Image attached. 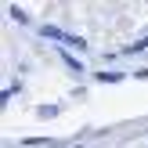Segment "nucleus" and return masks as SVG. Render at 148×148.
<instances>
[{
    "label": "nucleus",
    "mask_w": 148,
    "mask_h": 148,
    "mask_svg": "<svg viewBox=\"0 0 148 148\" xmlns=\"http://www.w3.org/2000/svg\"><path fill=\"white\" fill-rule=\"evenodd\" d=\"M58 112H62L58 105H40V108H36V116H40V119H54Z\"/></svg>",
    "instance_id": "1"
},
{
    "label": "nucleus",
    "mask_w": 148,
    "mask_h": 148,
    "mask_svg": "<svg viewBox=\"0 0 148 148\" xmlns=\"http://www.w3.org/2000/svg\"><path fill=\"white\" fill-rule=\"evenodd\" d=\"M62 62L69 65V69H76V72H83V62H76V58H72V54H65V51H62Z\"/></svg>",
    "instance_id": "2"
},
{
    "label": "nucleus",
    "mask_w": 148,
    "mask_h": 148,
    "mask_svg": "<svg viewBox=\"0 0 148 148\" xmlns=\"http://www.w3.org/2000/svg\"><path fill=\"white\" fill-rule=\"evenodd\" d=\"M98 79H101V83H116V79H123V76H119V72H98Z\"/></svg>",
    "instance_id": "3"
}]
</instances>
